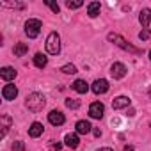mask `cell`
Segmentation results:
<instances>
[{
	"label": "cell",
	"instance_id": "cell-27",
	"mask_svg": "<svg viewBox=\"0 0 151 151\" xmlns=\"http://www.w3.org/2000/svg\"><path fill=\"white\" fill-rule=\"evenodd\" d=\"M52 147H53V149H57V151H60L62 144H60V142H55V144H52Z\"/></svg>",
	"mask_w": 151,
	"mask_h": 151
},
{
	"label": "cell",
	"instance_id": "cell-28",
	"mask_svg": "<svg viewBox=\"0 0 151 151\" xmlns=\"http://www.w3.org/2000/svg\"><path fill=\"white\" fill-rule=\"evenodd\" d=\"M93 132H94V135H96V137H100V135H101V130H100V128H94Z\"/></svg>",
	"mask_w": 151,
	"mask_h": 151
},
{
	"label": "cell",
	"instance_id": "cell-4",
	"mask_svg": "<svg viewBox=\"0 0 151 151\" xmlns=\"http://www.w3.org/2000/svg\"><path fill=\"white\" fill-rule=\"evenodd\" d=\"M45 46H46V52L50 55H57L60 52V37H59V34L57 32H52L46 37V45Z\"/></svg>",
	"mask_w": 151,
	"mask_h": 151
},
{
	"label": "cell",
	"instance_id": "cell-9",
	"mask_svg": "<svg viewBox=\"0 0 151 151\" xmlns=\"http://www.w3.org/2000/svg\"><path fill=\"white\" fill-rule=\"evenodd\" d=\"M130 105H132V100H130L128 96H117V98H114V101H112V109H114V110L128 109Z\"/></svg>",
	"mask_w": 151,
	"mask_h": 151
},
{
	"label": "cell",
	"instance_id": "cell-16",
	"mask_svg": "<svg viewBox=\"0 0 151 151\" xmlns=\"http://www.w3.org/2000/svg\"><path fill=\"white\" fill-rule=\"evenodd\" d=\"M149 20H151V11H149V9H142L140 14H139V22H140V25H142L144 29H147Z\"/></svg>",
	"mask_w": 151,
	"mask_h": 151
},
{
	"label": "cell",
	"instance_id": "cell-5",
	"mask_svg": "<svg viewBox=\"0 0 151 151\" xmlns=\"http://www.w3.org/2000/svg\"><path fill=\"white\" fill-rule=\"evenodd\" d=\"M126 66L123 64V62H114L112 66H110V75L116 78V80H121V78H124L126 77Z\"/></svg>",
	"mask_w": 151,
	"mask_h": 151
},
{
	"label": "cell",
	"instance_id": "cell-18",
	"mask_svg": "<svg viewBox=\"0 0 151 151\" xmlns=\"http://www.w3.org/2000/svg\"><path fill=\"white\" fill-rule=\"evenodd\" d=\"M34 64H36V68H39V69L46 68V64H48L46 55H43V53H36V55H34Z\"/></svg>",
	"mask_w": 151,
	"mask_h": 151
},
{
	"label": "cell",
	"instance_id": "cell-14",
	"mask_svg": "<svg viewBox=\"0 0 151 151\" xmlns=\"http://www.w3.org/2000/svg\"><path fill=\"white\" fill-rule=\"evenodd\" d=\"M64 142H66V146L71 147V149L78 147V135H77V133H68V135L64 137Z\"/></svg>",
	"mask_w": 151,
	"mask_h": 151
},
{
	"label": "cell",
	"instance_id": "cell-25",
	"mask_svg": "<svg viewBox=\"0 0 151 151\" xmlns=\"http://www.w3.org/2000/svg\"><path fill=\"white\" fill-rule=\"evenodd\" d=\"M13 151H25V142H22V140L13 142Z\"/></svg>",
	"mask_w": 151,
	"mask_h": 151
},
{
	"label": "cell",
	"instance_id": "cell-22",
	"mask_svg": "<svg viewBox=\"0 0 151 151\" xmlns=\"http://www.w3.org/2000/svg\"><path fill=\"white\" fill-rule=\"evenodd\" d=\"M60 71L66 73V75H75V73H77V68H75L73 64H66V66L60 68Z\"/></svg>",
	"mask_w": 151,
	"mask_h": 151
},
{
	"label": "cell",
	"instance_id": "cell-19",
	"mask_svg": "<svg viewBox=\"0 0 151 151\" xmlns=\"http://www.w3.org/2000/svg\"><path fill=\"white\" fill-rule=\"evenodd\" d=\"M27 52H29V46H27L25 43H18V45L14 46V55H16V57H23Z\"/></svg>",
	"mask_w": 151,
	"mask_h": 151
},
{
	"label": "cell",
	"instance_id": "cell-3",
	"mask_svg": "<svg viewBox=\"0 0 151 151\" xmlns=\"http://www.w3.org/2000/svg\"><path fill=\"white\" fill-rule=\"evenodd\" d=\"M41 27H43L41 20L30 18V20H27V22H25V34H27L30 39H34V37H37V36H39V32H41Z\"/></svg>",
	"mask_w": 151,
	"mask_h": 151
},
{
	"label": "cell",
	"instance_id": "cell-10",
	"mask_svg": "<svg viewBox=\"0 0 151 151\" xmlns=\"http://www.w3.org/2000/svg\"><path fill=\"white\" fill-rule=\"evenodd\" d=\"M48 121H50L53 126H60V124H64L66 117H64V114H62L60 110H52V112L48 114Z\"/></svg>",
	"mask_w": 151,
	"mask_h": 151
},
{
	"label": "cell",
	"instance_id": "cell-12",
	"mask_svg": "<svg viewBox=\"0 0 151 151\" xmlns=\"http://www.w3.org/2000/svg\"><path fill=\"white\" fill-rule=\"evenodd\" d=\"M73 91H77L78 94H86L87 91H89V84L86 82V80H75L73 82Z\"/></svg>",
	"mask_w": 151,
	"mask_h": 151
},
{
	"label": "cell",
	"instance_id": "cell-17",
	"mask_svg": "<svg viewBox=\"0 0 151 151\" xmlns=\"http://www.w3.org/2000/svg\"><path fill=\"white\" fill-rule=\"evenodd\" d=\"M100 9H101L100 2H91V4L87 6V14H89V18H96V16L100 14Z\"/></svg>",
	"mask_w": 151,
	"mask_h": 151
},
{
	"label": "cell",
	"instance_id": "cell-29",
	"mask_svg": "<svg viewBox=\"0 0 151 151\" xmlns=\"http://www.w3.org/2000/svg\"><path fill=\"white\" fill-rule=\"evenodd\" d=\"M124 151H133V147L132 146H124Z\"/></svg>",
	"mask_w": 151,
	"mask_h": 151
},
{
	"label": "cell",
	"instance_id": "cell-7",
	"mask_svg": "<svg viewBox=\"0 0 151 151\" xmlns=\"http://www.w3.org/2000/svg\"><path fill=\"white\" fill-rule=\"evenodd\" d=\"M91 89H93L94 94H105V93L109 91V82H107L105 78H98V80L93 82Z\"/></svg>",
	"mask_w": 151,
	"mask_h": 151
},
{
	"label": "cell",
	"instance_id": "cell-31",
	"mask_svg": "<svg viewBox=\"0 0 151 151\" xmlns=\"http://www.w3.org/2000/svg\"><path fill=\"white\" fill-rule=\"evenodd\" d=\"M149 59H151V50H149Z\"/></svg>",
	"mask_w": 151,
	"mask_h": 151
},
{
	"label": "cell",
	"instance_id": "cell-11",
	"mask_svg": "<svg viewBox=\"0 0 151 151\" xmlns=\"http://www.w3.org/2000/svg\"><path fill=\"white\" fill-rule=\"evenodd\" d=\"M0 77H2V80H6V82H9V80H14V78H16V71H14V68H9V66H6V68H2V69H0Z\"/></svg>",
	"mask_w": 151,
	"mask_h": 151
},
{
	"label": "cell",
	"instance_id": "cell-24",
	"mask_svg": "<svg viewBox=\"0 0 151 151\" xmlns=\"http://www.w3.org/2000/svg\"><path fill=\"white\" fill-rule=\"evenodd\" d=\"M66 107H68V109H78V107H80V101H78V100L68 98V100H66Z\"/></svg>",
	"mask_w": 151,
	"mask_h": 151
},
{
	"label": "cell",
	"instance_id": "cell-32",
	"mask_svg": "<svg viewBox=\"0 0 151 151\" xmlns=\"http://www.w3.org/2000/svg\"><path fill=\"white\" fill-rule=\"evenodd\" d=\"M149 98H151V89H149Z\"/></svg>",
	"mask_w": 151,
	"mask_h": 151
},
{
	"label": "cell",
	"instance_id": "cell-1",
	"mask_svg": "<svg viewBox=\"0 0 151 151\" xmlns=\"http://www.w3.org/2000/svg\"><path fill=\"white\" fill-rule=\"evenodd\" d=\"M46 105V98L41 94V93H32L27 96V101H25V107L30 110V112H41Z\"/></svg>",
	"mask_w": 151,
	"mask_h": 151
},
{
	"label": "cell",
	"instance_id": "cell-8",
	"mask_svg": "<svg viewBox=\"0 0 151 151\" xmlns=\"http://www.w3.org/2000/svg\"><path fill=\"white\" fill-rule=\"evenodd\" d=\"M16 96H18V89H16V86H13V84L4 86V89H2V98H4V100L13 101Z\"/></svg>",
	"mask_w": 151,
	"mask_h": 151
},
{
	"label": "cell",
	"instance_id": "cell-2",
	"mask_svg": "<svg viewBox=\"0 0 151 151\" xmlns=\"http://www.w3.org/2000/svg\"><path fill=\"white\" fill-rule=\"evenodd\" d=\"M107 37H109V41H110V43H114L116 46L123 48L124 52H130V53H135V55H140V53H142V50H139V48H135L133 45H130V43H128L124 37H121L119 34H114V32H110Z\"/></svg>",
	"mask_w": 151,
	"mask_h": 151
},
{
	"label": "cell",
	"instance_id": "cell-13",
	"mask_svg": "<svg viewBox=\"0 0 151 151\" xmlns=\"http://www.w3.org/2000/svg\"><path fill=\"white\" fill-rule=\"evenodd\" d=\"M75 128H77V133H80V135H87L89 132H93V126L89 121H78Z\"/></svg>",
	"mask_w": 151,
	"mask_h": 151
},
{
	"label": "cell",
	"instance_id": "cell-26",
	"mask_svg": "<svg viewBox=\"0 0 151 151\" xmlns=\"http://www.w3.org/2000/svg\"><path fill=\"white\" fill-rule=\"evenodd\" d=\"M45 4H46V6H48V7H50V9H52L55 14H59V11H60L59 4H53V2H50V0H45Z\"/></svg>",
	"mask_w": 151,
	"mask_h": 151
},
{
	"label": "cell",
	"instance_id": "cell-23",
	"mask_svg": "<svg viewBox=\"0 0 151 151\" xmlns=\"http://www.w3.org/2000/svg\"><path fill=\"white\" fill-rule=\"evenodd\" d=\"M139 39H140V41L151 39V30H149V29H142V30L139 32Z\"/></svg>",
	"mask_w": 151,
	"mask_h": 151
},
{
	"label": "cell",
	"instance_id": "cell-21",
	"mask_svg": "<svg viewBox=\"0 0 151 151\" xmlns=\"http://www.w3.org/2000/svg\"><path fill=\"white\" fill-rule=\"evenodd\" d=\"M9 124H11V117H9V116H2V137L7 133Z\"/></svg>",
	"mask_w": 151,
	"mask_h": 151
},
{
	"label": "cell",
	"instance_id": "cell-30",
	"mask_svg": "<svg viewBox=\"0 0 151 151\" xmlns=\"http://www.w3.org/2000/svg\"><path fill=\"white\" fill-rule=\"evenodd\" d=\"M98 151H112L110 147H101V149H98Z\"/></svg>",
	"mask_w": 151,
	"mask_h": 151
},
{
	"label": "cell",
	"instance_id": "cell-15",
	"mask_svg": "<svg viewBox=\"0 0 151 151\" xmlns=\"http://www.w3.org/2000/svg\"><path fill=\"white\" fill-rule=\"evenodd\" d=\"M41 133H43V124H41V123H37V121H36V123H32V124H30V128H29V135H30L32 139H37Z\"/></svg>",
	"mask_w": 151,
	"mask_h": 151
},
{
	"label": "cell",
	"instance_id": "cell-20",
	"mask_svg": "<svg viewBox=\"0 0 151 151\" xmlns=\"http://www.w3.org/2000/svg\"><path fill=\"white\" fill-rule=\"evenodd\" d=\"M82 6H84L82 0H73V2H71V0H68V2H66V7H68V9H78V7H82Z\"/></svg>",
	"mask_w": 151,
	"mask_h": 151
},
{
	"label": "cell",
	"instance_id": "cell-6",
	"mask_svg": "<svg viewBox=\"0 0 151 151\" xmlns=\"http://www.w3.org/2000/svg\"><path fill=\"white\" fill-rule=\"evenodd\" d=\"M103 114H105V105H103L101 101L91 103V107H89V116H91L93 119H101Z\"/></svg>",
	"mask_w": 151,
	"mask_h": 151
}]
</instances>
